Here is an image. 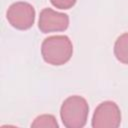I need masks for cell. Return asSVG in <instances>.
Segmentation results:
<instances>
[{"mask_svg":"<svg viewBox=\"0 0 128 128\" xmlns=\"http://www.w3.org/2000/svg\"><path fill=\"white\" fill-rule=\"evenodd\" d=\"M41 54L48 64L59 66L70 60L73 54V45L69 37L55 35L46 38L41 45Z\"/></svg>","mask_w":128,"mask_h":128,"instance_id":"6da1fadb","label":"cell"},{"mask_svg":"<svg viewBox=\"0 0 128 128\" xmlns=\"http://www.w3.org/2000/svg\"><path fill=\"white\" fill-rule=\"evenodd\" d=\"M31 127H37V128H42V127H51V128H58L59 125L53 115L49 114H44L36 117L31 124Z\"/></svg>","mask_w":128,"mask_h":128,"instance_id":"52a82bcc","label":"cell"},{"mask_svg":"<svg viewBox=\"0 0 128 128\" xmlns=\"http://www.w3.org/2000/svg\"><path fill=\"white\" fill-rule=\"evenodd\" d=\"M6 17L12 27L18 30H27L34 24L35 9L30 3L15 2L9 6Z\"/></svg>","mask_w":128,"mask_h":128,"instance_id":"277c9868","label":"cell"},{"mask_svg":"<svg viewBox=\"0 0 128 128\" xmlns=\"http://www.w3.org/2000/svg\"><path fill=\"white\" fill-rule=\"evenodd\" d=\"M77 0H50V2L52 3V5L58 9H70L72 8Z\"/></svg>","mask_w":128,"mask_h":128,"instance_id":"ba28073f","label":"cell"},{"mask_svg":"<svg viewBox=\"0 0 128 128\" xmlns=\"http://www.w3.org/2000/svg\"><path fill=\"white\" fill-rule=\"evenodd\" d=\"M121 123V112L118 105L113 101L100 103L92 117L93 128H117Z\"/></svg>","mask_w":128,"mask_h":128,"instance_id":"3957f363","label":"cell"},{"mask_svg":"<svg viewBox=\"0 0 128 128\" xmlns=\"http://www.w3.org/2000/svg\"><path fill=\"white\" fill-rule=\"evenodd\" d=\"M69 26L67 14L56 12L51 8H44L39 15L38 27L43 33L64 31Z\"/></svg>","mask_w":128,"mask_h":128,"instance_id":"5b68a950","label":"cell"},{"mask_svg":"<svg viewBox=\"0 0 128 128\" xmlns=\"http://www.w3.org/2000/svg\"><path fill=\"white\" fill-rule=\"evenodd\" d=\"M114 54L118 61L128 64V33L120 35L114 44Z\"/></svg>","mask_w":128,"mask_h":128,"instance_id":"8992f818","label":"cell"},{"mask_svg":"<svg viewBox=\"0 0 128 128\" xmlns=\"http://www.w3.org/2000/svg\"><path fill=\"white\" fill-rule=\"evenodd\" d=\"M89 106L85 98L73 95L64 100L60 109L62 123L67 128H82L88 118Z\"/></svg>","mask_w":128,"mask_h":128,"instance_id":"7a4b0ae2","label":"cell"}]
</instances>
